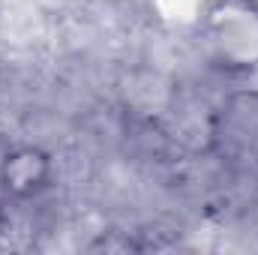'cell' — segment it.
Instances as JSON below:
<instances>
[{
    "label": "cell",
    "instance_id": "6da1fadb",
    "mask_svg": "<svg viewBox=\"0 0 258 255\" xmlns=\"http://www.w3.org/2000/svg\"><path fill=\"white\" fill-rule=\"evenodd\" d=\"M54 156L42 144H12L0 156V192L9 201H36L54 186Z\"/></svg>",
    "mask_w": 258,
    "mask_h": 255
}]
</instances>
